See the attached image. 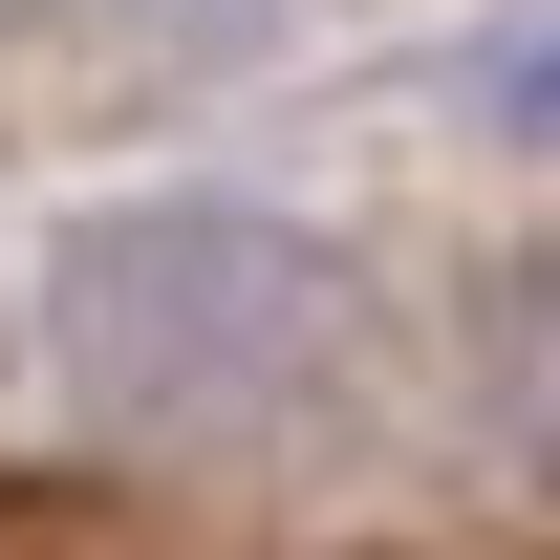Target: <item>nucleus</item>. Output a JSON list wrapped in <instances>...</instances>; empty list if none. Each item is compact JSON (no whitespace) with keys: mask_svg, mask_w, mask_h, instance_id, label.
I'll return each mask as SVG.
<instances>
[{"mask_svg":"<svg viewBox=\"0 0 560 560\" xmlns=\"http://www.w3.org/2000/svg\"><path fill=\"white\" fill-rule=\"evenodd\" d=\"M44 324L108 410H280L346 366V259L302 215H237V195H151V215H86Z\"/></svg>","mask_w":560,"mask_h":560,"instance_id":"nucleus-1","label":"nucleus"},{"mask_svg":"<svg viewBox=\"0 0 560 560\" xmlns=\"http://www.w3.org/2000/svg\"><path fill=\"white\" fill-rule=\"evenodd\" d=\"M495 130H539V151H560V44H517V66H495Z\"/></svg>","mask_w":560,"mask_h":560,"instance_id":"nucleus-2","label":"nucleus"}]
</instances>
